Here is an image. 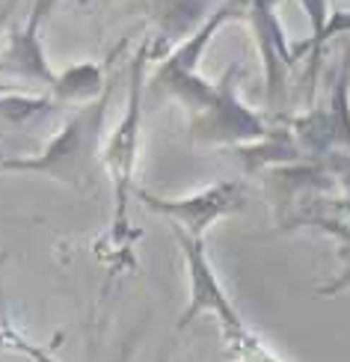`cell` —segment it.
I'll list each match as a JSON object with an SVG mask.
<instances>
[{
    "label": "cell",
    "mask_w": 350,
    "mask_h": 362,
    "mask_svg": "<svg viewBox=\"0 0 350 362\" xmlns=\"http://www.w3.org/2000/svg\"><path fill=\"white\" fill-rule=\"evenodd\" d=\"M89 4H98V0H78V6H89Z\"/></svg>",
    "instance_id": "obj_18"
},
{
    "label": "cell",
    "mask_w": 350,
    "mask_h": 362,
    "mask_svg": "<svg viewBox=\"0 0 350 362\" xmlns=\"http://www.w3.org/2000/svg\"><path fill=\"white\" fill-rule=\"evenodd\" d=\"M59 6V0H33V6H30V15H27V21L30 24H36L42 27L45 21L51 18V12Z\"/></svg>",
    "instance_id": "obj_16"
},
{
    "label": "cell",
    "mask_w": 350,
    "mask_h": 362,
    "mask_svg": "<svg viewBox=\"0 0 350 362\" xmlns=\"http://www.w3.org/2000/svg\"><path fill=\"white\" fill-rule=\"evenodd\" d=\"M107 89V78L98 63H74L59 71L51 83V95L57 104H86Z\"/></svg>",
    "instance_id": "obj_9"
},
{
    "label": "cell",
    "mask_w": 350,
    "mask_h": 362,
    "mask_svg": "<svg viewBox=\"0 0 350 362\" xmlns=\"http://www.w3.org/2000/svg\"><path fill=\"white\" fill-rule=\"evenodd\" d=\"M300 6H303V12H306V18H309L312 36H309V42H303V45H291L294 63L317 42V36H321V30H324V24H327V18H329V0H300Z\"/></svg>",
    "instance_id": "obj_15"
},
{
    "label": "cell",
    "mask_w": 350,
    "mask_h": 362,
    "mask_svg": "<svg viewBox=\"0 0 350 362\" xmlns=\"http://www.w3.org/2000/svg\"><path fill=\"white\" fill-rule=\"evenodd\" d=\"M0 160H4V158H0Z\"/></svg>",
    "instance_id": "obj_19"
},
{
    "label": "cell",
    "mask_w": 350,
    "mask_h": 362,
    "mask_svg": "<svg viewBox=\"0 0 350 362\" xmlns=\"http://www.w3.org/2000/svg\"><path fill=\"white\" fill-rule=\"evenodd\" d=\"M136 196H140V202L148 211L170 217L175 229L187 232L193 238H205V232L217 220L238 214L247 205V187L240 181H217V185H211L193 196H185V199H163V196H151L146 190H140Z\"/></svg>",
    "instance_id": "obj_5"
},
{
    "label": "cell",
    "mask_w": 350,
    "mask_h": 362,
    "mask_svg": "<svg viewBox=\"0 0 350 362\" xmlns=\"http://www.w3.org/2000/svg\"><path fill=\"white\" fill-rule=\"evenodd\" d=\"M175 229V226H173ZM175 240L181 252H185V262H187V279H190V297H187V309L181 312L178 318V329H187L199 315H214L217 324L226 329H235L243 324V318L238 315V309L232 306L229 294L223 291V285L211 267V259L205 252V238H193L187 232L175 229Z\"/></svg>",
    "instance_id": "obj_6"
},
{
    "label": "cell",
    "mask_w": 350,
    "mask_h": 362,
    "mask_svg": "<svg viewBox=\"0 0 350 362\" xmlns=\"http://www.w3.org/2000/svg\"><path fill=\"white\" fill-rule=\"evenodd\" d=\"M211 9V0H155V18L163 42H181L199 27Z\"/></svg>",
    "instance_id": "obj_10"
},
{
    "label": "cell",
    "mask_w": 350,
    "mask_h": 362,
    "mask_svg": "<svg viewBox=\"0 0 350 362\" xmlns=\"http://www.w3.org/2000/svg\"><path fill=\"white\" fill-rule=\"evenodd\" d=\"M110 93H113V86L107 83V89L98 98L81 104L74 110V116L54 134L51 143L39 155L6 158V160H0V170L48 175L71 187L93 185L95 163L101 158V146H104V116H107V107H110Z\"/></svg>",
    "instance_id": "obj_1"
},
{
    "label": "cell",
    "mask_w": 350,
    "mask_h": 362,
    "mask_svg": "<svg viewBox=\"0 0 350 362\" xmlns=\"http://www.w3.org/2000/svg\"><path fill=\"white\" fill-rule=\"evenodd\" d=\"M36 24H24V27H15L9 30V39L0 51V71L4 74H15V78H24V81H39L45 86H51L57 71L51 69L48 57H45L42 48V36H39Z\"/></svg>",
    "instance_id": "obj_8"
},
{
    "label": "cell",
    "mask_w": 350,
    "mask_h": 362,
    "mask_svg": "<svg viewBox=\"0 0 350 362\" xmlns=\"http://www.w3.org/2000/svg\"><path fill=\"white\" fill-rule=\"evenodd\" d=\"M240 63L226 69V74L217 81L214 98L208 107L193 113L190 137L202 146H243L255 143L267 134L264 119L255 110H250L238 95V78H240Z\"/></svg>",
    "instance_id": "obj_4"
},
{
    "label": "cell",
    "mask_w": 350,
    "mask_h": 362,
    "mask_svg": "<svg viewBox=\"0 0 350 362\" xmlns=\"http://www.w3.org/2000/svg\"><path fill=\"white\" fill-rule=\"evenodd\" d=\"M238 4L235 0H223L217 9H211L208 18L187 33L181 42H175V48L163 57V63L158 69V74L151 78V86L161 89V93L178 98L190 113H199L208 107V101L214 98L217 83L205 81L199 74V59L208 51V45L214 42V36L223 30V24L238 15Z\"/></svg>",
    "instance_id": "obj_3"
},
{
    "label": "cell",
    "mask_w": 350,
    "mask_h": 362,
    "mask_svg": "<svg viewBox=\"0 0 350 362\" xmlns=\"http://www.w3.org/2000/svg\"><path fill=\"white\" fill-rule=\"evenodd\" d=\"M151 45L143 42L136 57L131 59V78H128V104L122 113L110 140L101 146V158L107 163V173L113 178V240L131 238L128 223V202L134 193V167L136 152H140V125H143V98H146V69H148Z\"/></svg>",
    "instance_id": "obj_2"
},
{
    "label": "cell",
    "mask_w": 350,
    "mask_h": 362,
    "mask_svg": "<svg viewBox=\"0 0 350 362\" xmlns=\"http://www.w3.org/2000/svg\"><path fill=\"white\" fill-rule=\"evenodd\" d=\"M57 107L54 98L42 95H18V93H0V122L6 125H27L42 113H51Z\"/></svg>",
    "instance_id": "obj_11"
},
{
    "label": "cell",
    "mask_w": 350,
    "mask_h": 362,
    "mask_svg": "<svg viewBox=\"0 0 350 362\" xmlns=\"http://www.w3.org/2000/svg\"><path fill=\"white\" fill-rule=\"evenodd\" d=\"M223 336H226V344H229V351L238 362H282L262 339L250 333L247 324H240L235 329H226Z\"/></svg>",
    "instance_id": "obj_13"
},
{
    "label": "cell",
    "mask_w": 350,
    "mask_h": 362,
    "mask_svg": "<svg viewBox=\"0 0 350 362\" xmlns=\"http://www.w3.org/2000/svg\"><path fill=\"white\" fill-rule=\"evenodd\" d=\"M329 119L336 128V146L350 148V54L344 57L339 81L332 86V98H329Z\"/></svg>",
    "instance_id": "obj_12"
},
{
    "label": "cell",
    "mask_w": 350,
    "mask_h": 362,
    "mask_svg": "<svg viewBox=\"0 0 350 362\" xmlns=\"http://www.w3.org/2000/svg\"><path fill=\"white\" fill-rule=\"evenodd\" d=\"M250 4V21H252V36L258 45L264 63V89H267V104L273 107L285 95V78L288 69L294 66L291 42L285 36V27L279 21V12L273 0H247Z\"/></svg>",
    "instance_id": "obj_7"
},
{
    "label": "cell",
    "mask_w": 350,
    "mask_h": 362,
    "mask_svg": "<svg viewBox=\"0 0 350 362\" xmlns=\"http://www.w3.org/2000/svg\"><path fill=\"white\" fill-rule=\"evenodd\" d=\"M342 238H344V259H347V270H344V282H350V235H344V232H342Z\"/></svg>",
    "instance_id": "obj_17"
},
{
    "label": "cell",
    "mask_w": 350,
    "mask_h": 362,
    "mask_svg": "<svg viewBox=\"0 0 350 362\" xmlns=\"http://www.w3.org/2000/svg\"><path fill=\"white\" fill-rule=\"evenodd\" d=\"M342 33H350V12H347V9L329 12V18H327V24H324V30H321V36H317V42L306 51V54H309V83H315V74H317V69H321L324 45H327L329 39L342 36Z\"/></svg>",
    "instance_id": "obj_14"
}]
</instances>
